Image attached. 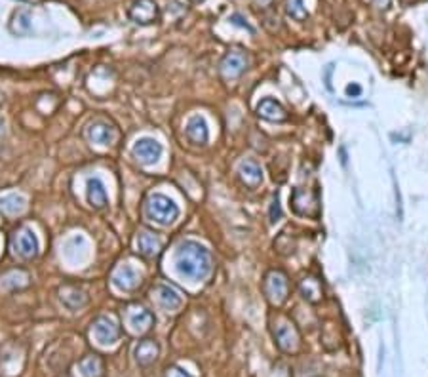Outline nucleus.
Returning <instances> with one entry per match:
<instances>
[{
    "label": "nucleus",
    "instance_id": "obj_1",
    "mask_svg": "<svg viewBox=\"0 0 428 377\" xmlns=\"http://www.w3.org/2000/svg\"><path fill=\"white\" fill-rule=\"evenodd\" d=\"M175 269L189 280H206L214 271V257L210 250L194 240H187L175 252Z\"/></svg>",
    "mask_w": 428,
    "mask_h": 377
},
{
    "label": "nucleus",
    "instance_id": "obj_2",
    "mask_svg": "<svg viewBox=\"0 0 428 377\" xmlns=\"http://www.w3.org/2000/svg\"><path fill=\"white\" fill-rule=\"evenodd\" d=\"M145 215H147V219H150V222L158 223L162 227H168V225L177 222V217H179V206L175 204L170 197L155 193L145 202Z\"/></svg>",
    "mask_w": 428,
    "mask_h": 377
},
{
    "label": "nucleus",
    "instance_id": "obj_3",
    "mask_svg": "<svg viewBox=\"0 0 428 377\" xmlns=\"http://www.w3.org/2000/svg\"><path fill=\"white\" fill-rule=\"evenodd\" d=\"M289 204H291V210L297 215L318 219V215H320V193H318V188L295 187L291 191Z\"/></svg>",
    "mask_w": 428,
    "mask_h": 377
},
{
    "label": "nucleus",
    "instance_id": "obj_4",
    "mask_svg": "<svg viewBox=\"0 0 428 377\" xmlns=\"http://www.w3.org/2000/svg\"><path fill=\"white\" fill-rule=\"evenodd\" d=\"M263 294L272 307H280L286 303L289 294L288 274L280 269H272L267 272L263 279Z\"/></svg>",
    "mask_w": 428,
    "mask_h": 377
},
{
    "label": "nucleus",
    "instance_id": "obj_5",
    "mask_svg": "<svg viewBox=\"0 0 428 377\" xmlns=\"http://www.w3.org/2000/svg\"><path fill=\"white\" fill-rule=\"evenodd\" d=\"M272 337L274 343L280 349L282 353L295 354L301 351V334L293 322L286 319H280L272 326Z\"/></svg>",
    "mask_w": 428,
    "mask_h": 377
},
{
    "label": "nucleus",
    "instance_id": "obj_6",
    "mask_svg": "<svg viewBox=\"0 0 428 377\" xmlns=\"http://www.w3.org/2000/svg\"><path fill=\"white\" fill-rule=\"evenodd\" d=\"M91 336L103 347H111L116 345L122 337V328L118 326V322H115L109 316H98L91 324Z\"/></svg>",
    "mask_w": 428,
    "mask_h": 377
},
{
    "label": "nucleus",
    "instance_id": "obj_7",
    "mask_svg": "<svg viewBox=\"0 0 428 377\" xmlns=\"http://www.w3.org/2000/svg\"><path fill=\"white\" fill-rule=\"evenodd\" d=\"M247 67H249V56H247L244 50H231L223 56L221 63H219V73L223 78L232 80V78H238L246 73Z\"/></svg>",
    "mask_w": 428,
    "mask_h": 377
},
{
    "label": "nucleus",
    "instance_id": "obj_8",
    "mask_svg": "<svg viewBox=\"0 0 428 377\" xmlns=\"http://www.w3.org/2000/svg\"><path fill=\"white\" fill-rule=\"evenodd\" d=\"M160 16L162 12L155 0H133L132 6L128 8V17L141 27L157 23L160 21Z\"/></svg>",
    "mask_w": 428,
    "mask_h": 377
},
{
    "label": "nucleus",
    "instance_id": "obj_9",
    "mask_svg": "<svg viewBox=\"0 0 428 377\" xmlns=\"http://www.w3.org/2000/svg\"><path fill=\"white\" fill-rule=\"evenodd\" d=\"M164 153L162 149V143H158L157 140L153 138H141V140L135 141V145L132 149L133 158L143 166H153L157 164L160 160V156Z\"/></svg>",
    "mask_w": 428,
    "mask_h": 377
},
{
    "label": "nucleus",
    "instance_id": "obj_10",
    "mask_svg": "<svg viewBox=\"0 0 428 377\" xmlns=\"http://www.w3.org/2000/svg\"><path fill=\"white\" fill-rule=\"evenodd\" d=\"M86 138L90 143H95L101 147H111L118 140V131H116L115 126H111L105 120H93L86 128Z\"/></svg>",
    "mask_w": 428,
    "mask_h": 377
},
{
    "label": "nucleus",
    "instance_id": "obj_11",
    "mask_svg": "<svg viewBox=\"0 0 428 377\" xmlns=\"http://www.w3.org/2000/svg\"><path fill=\"white\" fill-rule=\"evenodd\" d=\"M155 322H157L155 314L148 309H145V307H133L126 314V324H128L130 332L135 334V336H143V334L150 332L153 326H155Z\"/></svg>",
    "mask_w": 428,
    "mask_h": 377
},
{
    "label": "nucleus",
    "instance_id": "obj_12",
    "mask_svg": "<svg viewBox=\"0 0 428 377\" xmlns=\"http://www.w3.org/2000/svg\"><path fill=\"white\" fill-rule=\"evenodd\" d=\"M111 280H113V286L122 290V292H135L141 286V282H143L141 274L133 269L132 265H120V267H116L115 271H113Z\"/></svg>",
    "mask_w": 428,
    "mask_h": 377
},
{
    "label": "nucleus",
    "instance_id": "obj_13",
    "mask_svg": "<svg viewBox=\"0 0 428 377\" xmlns=\"http://www.w3.org/2000/svg\"><path fill=\"white\" fill-rule=\"evenodd\" d=\"M158 356H160V345L155 339H150V337L141 339L139 343L135 345V349H133V358H135V364L139 368L153 366L158 360Z\"/></svg>",
    "mask_w": 428,
    "mask_h": 377
},
{
    "label": "nucleus",
    "instance_id": "obj_14",
    "mask_svg": "<svg viewBox=\"0 0 428 377\" xmlns=\"http://www.w3.org/2000/svg\"><path fill=\"white\" fill-rule=\"evenodd\" d=\"M59 301L65 305L69 311H80L82 307L88 305L90 301V295L86 294V290L80 286H74V284H65V286L59 288Z\"/></svg>",
    "mask_w": 428,
    "mask_h": 377
},
{
    "label": "nucleus",
    "instance_id": "obj_15",
    "mask_svg": "<svg viewBox=\"0 0 428 377\" xmlns=\"http://www.w3.org/2000/svg\"><path fill=\"white\" fill-rule=\"evenodd\" d=\"M74 377H105V360L103 356L91 353L76 362L73 371Z\"/></svg>",
    "mask_w": 428,
    "mask_h": 377
},
{
    "label": "nucleus",
    "instance_id": "obj_16",
    "mask_svg": "<svg viewBox=\"0 0 428 377\" xmlns=\"http://www.w3.org/2000/svg\"><path fill=\"white\" fill-rule=\"evenodd\" d=\"M14 248L23 259H34L38 255V238L31 229H21L14 237Z\"/></svg>",
    "mask_w": 428,
    "mask_h": 377
},
{
    "label": "nucleus",
    "instance_id": "obj_17",
    "mask_svg": "<svg viewBox=\"0 0 428 377\" xmlns=\"http://www.w3.org/2000/svg\"><path fill=\"white\" fill-rule=\"evenodd\" d=\"M135 244H137V252L147 259H155L164 250V242L160 240V237L148 230H141L135 238Z\"/></svg>",
    "mask_w": 428,
    "mask_h": 377
},
{
    "label": "nucleus",
    "instance_id": "obj_18",
    "mask_svg": "<svg viewBox=\"0 0 428 377\" xmlns=\"http://www.w3.org/2000/svg\"><path fill=\"white\" fill-rule=\"evenodd\" d=\"M257 116L263 118V120H269V122H284L288 118V113L286 109L282 107L280 101L272 98H264L257 103Z\"/></svg>",
    "mask_w": 428,
    "mask_h": 377
},
{
    "label": "nucleus",
    "instance_id": "obj_19",
    "mask_svg": "<svg viewBox=\"0 0 428 377\" xmlns=\"http://www.w3.org/2000/svg\"><path fill=\"white\" fill-rule=\"evenodd\" d=\"M185 136L194 145H206L207 140H210L207 122L200 115L190 116L189 122H187V128H185Z\"/></svg>",
    "mask_w": 428,
    "mask_h": 377
},
{
    "label": "nucleus",
    "instance_id": "obj_20",
    "mask_svg": "<svg viewBox=\"0 0 428 377\" xmlns=\"http://www.w3.org/2000/svg\"><path fill=\"white\" fill-rule=\"evenodd\" d=\"M157 299L158 305L164 309L166 312H177L181 309L183 297L175 288L168 286V284H160L157 288Z\"/></svg>",
    "mask_w": 428,
    "mask_h": 377
},
{
    "label": "nucleus",
    "instance_id": "obj_21",
    "mask_svg": "<svg viewBox=\"0 0 428 377\" xmlns=\"http://www.w3.org/2000/svg\"><path fill=\"white\" fill-rule=\"evenodd\" d=\"M240 180L244 181V185L249 188H257L263 183V170L257 164L256 160H242L238 166Z\"/></svg>",
    "mask_w": 428,
    "mask_h": 377
},
{
    "label": "nucleus",
    "instance_id": "obj_22",
    "mask_svg": "<svg viewBox=\"0 0 428 377\" xmlns=\"http://www.w3.org/2000/svg\"><path fill=\"white\" fill-rule=\"evenodd\" d=\"M88 204L93 208V210H105L109 204L107 191H105V185L99 177H90L88 180Z\"/></svg>",
    "mask_w": 428,
    "mask_h": 377
},
{
    "label": "nucleus",
    "instance_id": "obj_23",
    "mask_svg": "<svg viewBox=\"0 0 428 377\" xmlns=\"http://www.w3.org/2000/svg\"><path fill=\"white\" fill-rule=\"evenodd\" d=\"M299 292L305 297L308 303L318 305L324 299V288L322 282L316 277H305L299 282Z\"/></svg>",
    "mask_w": 428,
    "mask_h": 377
},
{
    "label": "nucleus",
    "instance_id": "obj_24",
    "mask_svg": "<svg viewBox=\"0 0 428 377\" xmlns=\"http://www.w3.org/2000/svg\"><path fill=\"white\" fill-rule=\"evenodd\" d=\"M12 33H16L17 36H25V34L31 33L33 23H31V14L27 10H17L16 14L12 16V23H10Z\"/></svg>",
    "mask_w": 428,
    "mask_h": 377
},
{
    "label": "nucleus",
    "instance_id": "obj_25",
    "mask_svg": "<svg viewBox=\"0 0 428 377\" xmlns=\"http://www.w3.org/2000/svg\"><path fill=\"white\" fill-rule=\"evenodd\" d=\"M27 208V200L21 195H8V197L0 198V210H4L6 213H21Z\"/></svg>",
    "mask_w": 428,
    "mask_h": 377
},
{
    "label": "nucleus",
    "instance_id": "obj_26",
    "mask_svg": "<svg viewBox=\"0 0 428 377\" xmlns=\"http://www.w3.org/2000/svg\"><path fill=\"white\" fill-rule=\"evenodd\" d=\"M284 10H286V16L295 19V21H306L308 19V12H306L303 0H286Z\"/></svg>",
    "mask_w": 428,
    "mask_h": 377
},
{
    "label": "nucleus",
    "instance_id": "obj_27",
    "mask_svg": "<svg viewBox=\"0 0 428 377\" xmlns=\"http://www.w3.org/2000/svg\"><path fill=\"white\" fill-rule=\"evenodd\" d=\"M282 219V208H280V198L278 195H274L271 202V210H269V222L274 225V223H278Z\"/></svg>",
    "mask_w": 428,
    "mask_h": 377
},
{
    "label": "nucleus",
    "instance_id": "obj_28",
    "mask_svg": "<svg viewBox=\"0 0 428 377\" xmlns=\"http://www.w3.org/2000/svg\"><path fill=\"white\" fill-rule=\"evenodd\" d=\"M164 377H192V376L187 374L183 368H179V366H168V368L164 369Z\"/></svg>",
    "mask_w": 428,
    "mask_h": 377
},
{
    "label": "nucleus",
    "instance_id": "obj_29",
    "mask_svg": "<svg viewBox=\"0 0 428 377\" xmlns=\"http://www.w3.org/2000/svg\"><path fill=\"white\" fill-rule=\"evenodd\" d=\"M345 94L348 96V98H360V96H362V86L356 83L348 84V86L345 88Z\"/></svg>",
    "mask_w": 428,
    "mask_h": 377
},
{
    "label": "nucleus",
    "instance_id": "obj_30",
    "mask_svg": "<svg viewBox=\"0 0 428 377\" xmlns=\"http://www.w3.org/2000/svg\"><path fill=\"white\" fill-rule=\"evenodd\" d=\"M231 23L238 25V27H242V29H246V31H249V33H254V27L247 23L244 17L238 16V14H234V16H231Z\"/></svg>",
    "mask_w": 428,
    "mask_h": 377
},
{
    "label": "nucleus",
    "instance_id": "obj_31",
    "mask_svg": "<svg viewBox=\"0 0 428 377\" xmlns=\"http://www.w3.org/2000/svg\"><path fill=\"white\" fill-rule=\"evenodd\" d=\"M373 6H377L379 10H387L390 6V0H371Z\"/></svg>",
    "mask_w": 428,
    "mask_h": 377
},
{
    "label": "nucleus",
    "instance_id": "obj_32",
    "mask_svg": "<svg viewBox=\"0 0 428 377\" xmlns=\"http://www.w3.org/2000/svg\"><path fill=\"white\" fill-rule=\"evenodd\" d=\"M257 2H259V4H261L263 8H267V6H271V4H272V0H257Z\"/></svg>",
    "mask_w": 428,
    "mask_h": 377
},
{
    "label": "nucleus",
    "instance_id": "obj_33",
    "mask_svg": "<svg viewBox=\"0 0 428 377\" xmlns=\"http://www.w3.org/2000/svg\"><path fill=\"white\" fill-rule=\"evenodd\" d=\"M2 136H4V126L0 122V140H2Z\"/></svg>",
    "mask_w": 428,
    "mask_h": 377
},
{
    "label": "nucleus",
    "instance_id": "obj_34",
    "mask_svg": "<svg viewBox=\"0 0 428 377\" xmlns=\"http://www.w3.org/2000/svg\"><path fill=\"white\" fill-rule=\"evenodd\" d=\"M192 4H200V2H204V0H190Z\"/></svg>",
    "mask_w": 428,
    "mask_h": 377
}]
</instances>
